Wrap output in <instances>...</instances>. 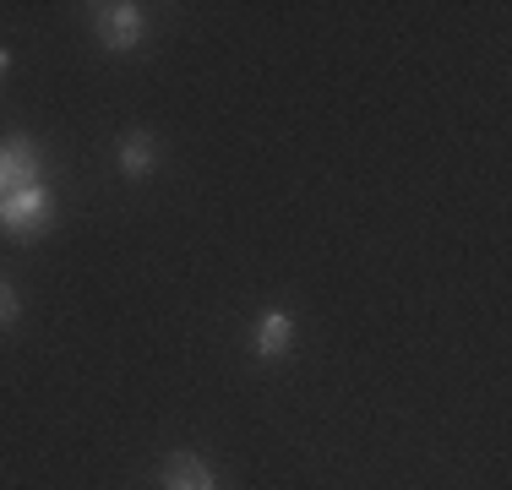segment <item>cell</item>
Listing matches in <instances>:
<instances>
[{
  "mask_svg": "<svg viewBox=\"0 0 512 490\" xmlns=\"http://www.w3.org/2000/svg\"><path fill=\"white\" fill-rule=\"evenodd\" d=\"M33 186H44V164H39V147L17 131V137L0 142V202L17 191H33Z\"/></svg>",
  "mask_w": 512,
  "mask_h": 490,
  "instance_id": "1",
  "label": "cell"
},
{
  "mask_svg": "<svg viewBox=\"0 0 512 490\" xmlns=\"http://www.w3.org/2000/svg\"><path fill=\"white\" fill-rule=\"evenodd\" d=\"M50 218H55V202H50V191H44V186L17 191V196H6V202H0V224H6V235H17V240L39 235Z\"/></svg>",
  "mask_w": 512,
  "mask_h": 490,
  "instance_id": "2",
  "label": "cell"
},
{
  "mask_svg": "<svg viewBox=\"0 0 512 490\" xmlns=\"http://www.w3.org/2000/svg\"><path fill=\"white\" fill-rule=\"evenodd\" d=\"M93 28H99V44H109V49H137L148 22H142V6H99L93 11Z\"/></svg>",
  "mask_w": 512,
  "mask_h": 490,
  "instance_id": "3",
  "label": "cell"
},
{
  "mask_svg": "<svg viewBox=\"0 0 512 490\" xmlns=\"http://www.w3.org/2000/svg\"><path fill=\"white\" fill-rule=\"evenodd\" d=\"M289 338H295V322H289V311H267L262 322H256V354L262 360H273V354H284L289 349Z\"/></svg>",
  "mask_w": 512,
  "mask_h": 490,
  "instance_id": "4",
  "label": "cell"
},
{
  "mask_svg": "<svg viewBox=\"0 0 512 490\" xmlns=\"http://www.w3.org/2000/svg\"><path fill=\"white\" fill-rule=\"evenodd\" d=\"M164 485H169V490H213V474L202 469V458L175 452V458L164 463Z\"/></svg>",
  "mask_w": 512,
  "mask_h": 490,
  "instance_id": "5",
  "label": "cell"
},
{
  "mask_svg": "<svg viewBox=\"0 0 512 490\" xmlns=\"http://www.w3.org/2000/svg\"><path fill=\"white\" fill-rule=\"evenodd\" d=\"M120 169H126V175H148V169H153V137H148V131L120 137Z\"/></svg>",
  "mask_w": 512,
  "mask_h": 490,
  "instance_id": "6",
  "label": "cell"
},
{
  "mask_svg": "<svg viewBox=\"0 0 512 490\" xmlns=\"http://www.w3.org/2000/svg\"><path fill=\"white\" fill-rule=\"evenodd\" d=\"M11 322H17V294L0 284V327H11Z\"/></svg>",
  "mask_w": 512,
  "mask_h": 490,
  "instance_id": "7",
  "label": "cell"
},
{
  "mask_svg": "<svg viewBox=\"0 0 512 490\" xmlns=\"http://www.w3.org/2000/svg\"><path fill=\"white\" fill-rule=\"evenodd\" d=\"M6 66H11V55H6V49H0V71H6Z\"/></svg>",
  "mask_w": 512,
  "mask_h": 490,
  "instance_id": "8",
  "label": "cell"
}]
</instances>
